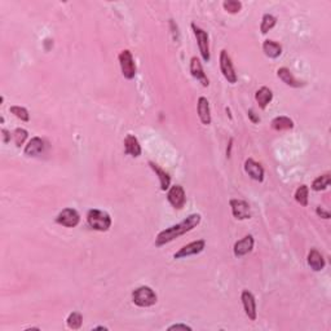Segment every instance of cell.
I'll return each mask as SVG.
<instances>
[{"mask_svg": "<svg viewBox=\"0 0 331 331\" xmlns=\"http://www.w3.org/2000/svg\"><path fill=\"white\" fill-rule=\"evenodd\" d=\"M201 222V215L200 214H192L184 219L183 221L179 222L176 225H172L170 228H166L164 230L159 231L155 238V246L157 247H162L164 244L170 243L174 239L179 238L180 235L185 234L188 231L193 230L194 228H197Z\"/></svg>", "mask_w": 331, "mask_h": 331, "instance_id": "6da1fadb", "label": "cell"}, {"mask_svg": "<svg viewBox=\"0 0 331 331\" xmlns=\"http://www.w3.org/2000/svg\"><path fill=\"white\" fill-rule=\"evenodd\" d=\"M132 302L140 308H149L158 302L157 294L149 286H140L132 293Z\"/></svg>", "mask_w": 331, "mask_h": 331, "instance_id": "7a4b0ae2", "label": "cell"}, {"mask_svg": "<svg viewBox=\"0 0 331 331\" xmlns=\"http://www.w3.org/2000/svg\"><path fill=\"white\" fill-rule=\"evenodd\" d=\"M87 222L91 228L99 231H108L111 226V218L101 210L92 209L87 214Z\"/></svg>", "mask_w": 331, "mask_h": 331, "instance_id": "3957f363", "label": "cell"}, {"mask_svg": "<svg viewBox=\"0 0 331 331\" xmlns=\"http://www.w3.org/2000/svg\"><path fill=\"white\" fill-rule=\"evenodd\" d=\"M118 60L119 65H120V70H122V75L125 79L132 81L136 77V64L131 51L124 49V51L120 52L118 56Z\"/></svg>", "mask_w": 331, "mask_h": 331, "instance_id": "277c9868", "label": "cell"}, {"mask_svg": "<svg viewBox=\"0 0 331 331\" xmlns=\"http://www.w3.org/2000/svg\"><path fill=\"white\" fill-rule=\"evenodd\" d=\"M192 29H193L194 35L197 38V43H198V48H200V53L202 56L203 61L209 62L211 55H210V42H209V34L203 29L198 27L196 23H192Z\"/></svg>", "mask_w": 331, "mask_h": 331, "instance_id": "5b68a950", "label": "cell"}, {"mask_svg": "<svg viewBox=\"0 0 331 331\" xmlns=\"http://www.w3.org/2000/svg\"><path fill=\"white\" fill-rule=\"evenodd\" d=\"M220 70H221L225 79L228 81V83H237L238 78L237 74H235L234 66H233L230 56L228 55V52L225 51V49H222V51L220 52Z\"/></svg>", "mask_w": 331, "mask_h": 331, "instance_id": "8992f818", "label": "cell"}, {"mask_svg": "<svg viewBox=\"0 0 331 331\" xmlns=\"http://www.w3.org/2000/svg\"><path fill=\"white\" fill-rule=\"evenodd\" d=\"M81 221V215L74 209H64L56 218V222L66 228H75Z\"/></svg>", "mask_w": 331, "mask_h": 331, "instance_id": "52a82bcc", "label": "cell"}, {"mask_svg": "<svg viewBox=\"0 0 331 331\" xmlns=\"http://www.w3.org/2000/svg\"><path fill=\"white\" fill-rule=\"evenodd\" d=\"M205 247H206V242L203 241V239L190 242L187 246L181 247L177 252H175L174 259H185V257L194 256V255L201 254L205 250Z\"/></svg>", "mask_w": 331, "mask_h": 331, "instance_id": "ba28073f", "label": "cell"}, {"mask_svg": "<svg viewBox=\"0 0 331 331\" xmlns=\"http://www.w3.org/2000/svg\"><path fill=\"white\" fill-rule=\"evenodd\" d=\"M167 201L174 209L181 210L185 206L187 197H185V190L181 185H174L171 187L167 192Z\"/></svg>", "mask_w": 331, "mask_h": 331, "instance_id": "9c48e42d", "label": "cell"}, {"mask_svg": "<svg viewBox=\"0 0 331 331\" xmlns=\"http://www.w3.org/2000/svg\"><path fill=\"white\" fill-rule=\"evenodd\" d=\"M230 205L231 214L237 220H246L251 218L250 213V205L246 201L242 200H230L229 201Z\"/></svg>", "mask_w": 331, "mask_h": 331, "instance_id": "30bf717a", "label": "cell"}, {"mask_svg": "<svg viewBox=\"0 0 331 331\" xmlns=\"http://www.w3.org/2000/svg\"><path fill=\"white\" fill-rule=\"evenodd\" d=\"M242 304H243L244 313L247 316L251 321H255L256 320V300H255V296L252 295V293H250L248 290H243L241 295Z\"/></svg>", "mask_w": 331, "mask_h": 331, "instance_id": "8fae6325", "label": "cell"}, {"mask_svg": "<svg viewBox=\"0 0 331 331\" xmlns=\"http://www.w3.org/2000/svg\"><path fill=\"white\" fill-rule=\"evenodd\" d=\"M254 237L251 234L246 235L242 239L237 241L234 243V247H233V252H234L235 257H242L244 255L250 254L252 248H254Z\"/></svg>", "mask_w": 331, "mask_h": 331, "instance_id": "7c38bea8", "label": "cell"}, {"mask_svg": "<svg viewBox=\"0 0 331 331\" xmlns=\"http://www.w3.org/2000/svg\"><path fill=\"white\" fill-rule=\"evenodd\" d=\"M190 74H192V77H193L194 79L200 82L203 87H209L210 86L209 78L205 74L202 64H201L198 57H192V60H190Z\"/></svg>", "mask_w": 331, "mask_h": 331, "instance_id": "4fadbf2b", "label": "cell"}, {"mask_svg": "<svg viewBox=\"0 0 331 331\" xmlns=\"http://www.w3.org/2000/svg\"><path fill=\"white\" fill-rule=\"evenodd\" d=\"M244 171H246V174L255 181H261L264 180V168L261 167L260 163H257L255 162L252 158H248L244 162Z\"/></svg>", "mask_w": 331, "mask_h": 331, "instance_id": "5bb4252c", "label": "cell"}, {"mask_svg": "<svg viewBox=\"0 0 331 331\" xmlns=\"http://www.w3.org/2000/svg\"><path fill=\"white\" fill-rule=\"evenodd\" d=\"M197 111H198V116H200L201 122L205 125L211 124L213 118H211V109H210V103L206 97H200L198 103H197Z\"/></svg>", "mask_w": 331, "mask_h": 331, "instance_id": "9a60e30c", "label": "cell"}, {"mask_svg": "<svg viewBox=\"0 0 331 331\" xmlns=\"http://www.w3.org/2000/svg\"><path fill=\"white\" fill-rule=\"evenodd\" d=\"M124 151L133 158H137L141 155V145H140V142H138L136 136L131 135V133H128V135L125 136Z\"/></svg>", "mask_w": 331, "mask_h": 331, "instance_id": "2e32d148", "label": "cell"}, {"mask_svg": "<svg viewBox=\"0 0 331 331\" xmlns=\"http://www.w3.org/2000/svg\"><path fill=\"white\" fill-rule=\"evenodd\" d=\"M307 261H308V265L311 267V269L315 270V272H321L326 265V261L324 256H322V254L319 250H316V248H312V250L309 251Z\"/></svg>", "mask_w": 331, "mask_h": 331, "instance_id": "e0dca14e", "label": "cell"}, {"mask_svg": "<svg viewBox=\"0 0 331 331\" xmlns=\"http://www.w3.org/2000/svg\"><path fill=\"white\" fill-rule=\"evenodd\" d=\"M277 77L280 78L281 81L286 84V86H289V87L300 88L304 86V83L298 81V79H296V78L293 75V73L290 71V69H287V68L278 69V70H277Z\"/></svg>", "mask_w": 331, "mask_h": 331, "instance_id": "ac0fdd59", "label": "cell"}, {"mask_svg": "<svg viewBox=\"0 0 331 331\" xmlns=\"http://www.w3.org/2000/svg\"><path fill=\"white\" fill-rule=\"evenodd\" d=\"M43 150H44V141L40 137H32L25 146L23 153L27 157H38L39 154H42Z\"/></svg>", "mask_w": 331, "mask_h": 331, "instance_id": "d6986e66", "label": "cell"}, {"mask_svg": "<svg viewBox=\"0 0 331 331\" xmlns=\"http://www.w3.org/2000/svg\"><path fill=\"white\" fill-rule=\"evenodd\" d=\"M255 100L259 104L260 109H267V107L273 100V92L268 87H261L260 90L256 91L255 94Z\"/></svg>", "mask_w": 331, "mask_h": 331, "instance_id": "ffe728a7", "label": "cell"}, {"mask_svg": "<svg viewBox=\"0 0 331 331\" xmlns=\"http://www.w3.org/2000/svg\"><path fill=\"white\" fill-rule=\"evenodd\" d=\"M149 166H150V168L155 172V175H157L158 177H159V183H161V190H163V192H166V190H168L171 188V176L170 175L166 172L164 170H162L158 164H155L154 162H149Z\"/></svg>", "mask_w": 331, "mask_h": 331, "instance_id": "44dd1931", "label": "cell"}, {"mask_svg": "<svg viewBox=\"0 0 331 331\" xmlns=\"http://www.w3.org/2000/svg\"><path fill=\"white\" fill-rule=\"evenodd\" d=\"M263 52L264 55L269 58H278L282 55V47L274 40H265L263 43Z\"/></svg>", "mask_w": 331, "mask_h": 331, "instance_id": "7402d4cb", "label": "cell"}, {"mask_svg": "<svg viewBox=\"0 0 331 331\" xmlns=\"http://www.w3.org/2000/svg\"><path fill=\"white\" fill-rule=\"evenodd\" d=\"M272 128L274 131H289V129L294 128V122L293 119H290L289 116H277L272 120L270 123Z\"/></svg>", "mask_w": 331, "mask_h": 331, "instance_id": "603a6c76", "label": "cell"}, {"mask_svg": "<svg viewBox=\"0 0 331 331\" xmlns=\"http://www.w3.org/2000/svg\"><path fill=\"white\" fill-rule=\"evenodd\" d=\"M330 183H331L330 174L321 175V176L317 177V179L312 183V189L316 190V192H321V190L328 189Z\"/></svg>", "mask_w": 331, "mask_h": 331, "instance_id": "cb8c5ba5", "label": "cell"}, {"mask_svg": "<svg viewBox=\"0 0 331 331\" xmlns=\"http://www.w3.org/2000/svg\"><path fill=\"white\" fill-rule=\"evenodd\" d=\"M277 23V18L273 16V14H264L263 18H261V23H260V31L261 34H267L268 31L273 29L274 26Z\"/></svg>", "mask_w": 331, "mask_h": 331, "instance_id": "d4e9b609", "label": "cell"}, {"mask_svg": "<svg viewBox=\"0 0 331 331\" xmlns=\"http://www.w3.org/2000/svg\"><path fill=\"white\" fill-rule=\"evenodd\" d=\"M66 324H68V328L71 329V330H79L82 328V324H83V316L79 312L70 313L68 320H66Z\"/></svg>", "mask_w": 331, "mask_h": 331, "instance_id": "484cf974", "label": "cell"}, {"mask_svg": "<svg viewBox=\"0 0 331 331\" xmlns=\"http://www.w3.org/2000/svg\"><path fill=\"white\" fill-rule=\"evenodd\" d=\"M308 196H309V188L307 185H302L296 189L295 192V201L303 207L308 206Z\"/></svg>", "mask_w": 331, "mask_h": 331, "instance_id": "4316f807", "label": "cell"}, {"mask_svg": "<svg viewBox=\"0 0 331 331\" xmlns=\"http://www.w3.org/2000/svg\"><path fill=\"white\" fill-rule=\"evenodd\" d=\"M9 111L12 112L13 115L16 116V118L21 119L22 122H29L30 120V114H29V111H27V109H25V108L14 105V107L9 108Z\"/></svg>", "mask_w": 331, "mask_h": 331, "instance_id": "83f0119b", "label": "cell"}, {"mask_svg": "<svg viewBox=\"0 0 331 331\" xmlns=\"http://www.w3.org/2000/svg\"><path fill=\"white\" fill-rule=\"evenodd\" d=\"M222 8L230 14H235V13L241 12L242 9V3L237 1V0H225L222 3Z\"/></svg>", "mask_w": 331, "mask_h": 331, "instance_id": "f1b7e54d", "label": "cell"}, {"mask_svg": "<svg viewBox=\"0 0 331 331\" xmlns=\"http://www.w3.org/2000/svg\"><path fill=\"white\" fill-rule=\"evenodd\" d=\"M27 135H29V132L26 131L25 128H17L16 131L13 132V140H14V144H16L17 148H19L21 145H23V142L26 141V138H27Z\"/></svg>", "mask_w": 331, "mask_h": 331, "instance_id": "f546056e", "label": "cell"}, {"mask_svg": "<svg viewBox=\"0 0 331 331\" xmlns=\"http://www.w3.org/2000/svg\"><path fill=\"white\" fill-rule=\"evenodd\" d=\"M316 214H317L320 218H322V219H326V220L330 219V213H329V211H326L325 209H322L321 206H319L317 209H316Z\"/></svg>", "mask_w": 331, "mask_h": 331, "instance_id": "4dcf8cb0", "label": "cell"}, {"mask_svg": "<svg viewBox=\"0 0 331 331\" xmlns=\"http://www.w3.org/2000/svg\"><path fill=\"white\" fill-rule=\"evenodd\" d=\"M172 330H192V328L188 325H184V324H176V325H172L168 328V331Z\"/></svg>", "mask_w": 331, "mask_h": 331, "instance_id": "1f68e13d", "label": "cell"}, {"mask_svg": "<svg viewBox=\"0 0 331 331\" xmlns=\"http://www.w3.org/2000/svg\"><path fill=\"white\" fill-rule=\"evenodd\" d=\"M247 114H248V118L251 119V122H252V123H259V122H260V118H259V116H257L256 114H255V111L252 109L248 110Z\"/></svg>", "mask_w": 331, "mask_h": 331, "instance_id": "d6a6232c", "label": "cell"}, {"mask_svg": "<svg viewBox=\"0 0 331 331\" xmlns=\"http://www.w3.org/2000/svg\"><path fill=\"white\" fill-rule=\"evenodd\" d=\"M1 136H3V142H9L10 140V133L6 129H1Z\"/></svg>", "mask_w": 331, "mask_h": 331, "instance_id": "836d02e7", "label": "cell"}, {"mask_svg": "<svg viewBox=\"0 0 331 331\" xmlns=\"http://www.w3.org/2000/svg\"><path fill=\"white\" fill-rule=\"evenodd\" d=\"M95 330H108V328H104V326H97V328H95Z\"/></svg>", "mask_w": 331, "mask_h": 331, "instance_id": "e575fe53", "label": "cell"}]
</instances>
